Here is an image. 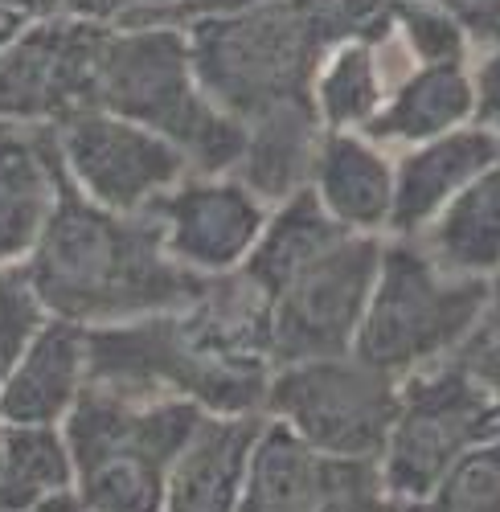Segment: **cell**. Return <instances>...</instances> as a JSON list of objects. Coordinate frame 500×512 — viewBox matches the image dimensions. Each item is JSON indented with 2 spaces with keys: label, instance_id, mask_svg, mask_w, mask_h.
Returning <instances> with one entry per match:
<instances>
[{
  "label": "cell",
  "instance_id": "cell-1",
  "mask_svg": "<svg viewBox=\"0 0 500 512\" xmlns=\"http://www.w3.org/2000/svg\"><path fill=\"white\" fill-rule=\"evenodd\" d=\"M205 99L250 123L312 99V78L341 41H386L390 0H259L181 25Z\"/></svg>",
  "mask_w": 500,
  "mask_h": 512
},
{
  "label": "cell",
  "instance_id": "cell-2",
  "mask_svg": "<svg viewBox=\"0 0 500 512\" xmlns=\"http://www.w3.org/2000/svg\"><path fill=\"white\" fill-rule=\"evenodd\" d=\"M21 267L46 312L82 328L181 312L205 283L164 250L152 213L99 209L74 185Z\"/></svg>",
  "mask_w": 500,
  "mask_h": 512
},
{
  "label": "cell",
  "instance_id": "cell-3",
  "mask_svg": "<svg viewBox=\"0 0 500 512\" xmlns=\"http://www.w3.org/2000/svg\"><path fill=\"white\" fill-rule=\"evenodd\" d=\"M95 107L173 140L193 177H230L246 148V127L205 99L181 25H111Z\"/></svg>",
  "mask_w": 500,
  "mask_h": 512
},
{
  "label": "cell",
  "instance_id": "cell-4",
  "mask_svg": "<svg viewBox=\"0 0 500 512\" xmlns=\"http://www.w3.org/2000/svg\"><path fill=\"white\" fill-rule=\"evenodd\" d=\"M201 418L185 398H128L91 381L62 422L78 496L95 512H164L169 472Z\"/></svg>",
  "mask_w": 500,
  "mask_h": 512
},
{
  "label": "cell",
  "instance_id": "cell-5",
  "mask_svg": "<svg viewBox=\"0 0 500 512\" xmlns=\"http://www.w3.org/2000/svg\"><path fill=\"white\" fill-rule=\"evenodd\" d=\"M484 279L447 275L419 238H386L353 357L394 381L460 357L480 328Z\"/></svg>",
  "mask_w": 500,
  "mask_h": 512
},
{
  "label": "cell",
  "instance_id": "cell-6",
  "mask_svg": "<svg viewBox=\"0 0 500 512\" xmlns=\"http://www.w3.org/2000/svg\"><path fill=\"white\" fill-rule=\"evenodd\" d=\"M500 435V418L460 357L398 381V414L382 447V480L394 504L423 500L455 459Z\"/></svg>",
  "mask_w": 500,
  "mask_h": 512
},
{
  "label": "cell",
  "instance_id": "cell-7",
  "mask_svg": "<svg viewBox=\"0 0 500 512\" xmlns=\"http://www.w3.org/2000/svg\"><path fill=\"white\" fill-rule=\"evenodd\" d=\"M263 414L324 455L382 459L398 414V381L353 353L279 365Z\"/></svg>",
  "mask_w": 500,
  "mask_h": 512
},
{
  "label": "cell",
  "instance_id": "cell-8",
  "mask_svg": "<svg viewBox=\"0 0 500 512\" xmlns=\"http://www.w3.org/2000/svg\"><path fill=\"white\" fill-rule=\"evenodd\" d=\"M386 238L345 234L300 279L271 300V365H300L316 357H345L378 283Z\"/></svg>",
  "mask_w": 500,
  "mask_h": 512
},
{
  "label": "cell",
  "instance_id": "cell-9",
  "mask_svg": "<svg viewBox=\"0 0 500 512\" xmlns=\"http://www.w3.org/2000/svg\"><path fill=\"white\" fill-rule=\"evenodd\" d=\"M66 181L111 213H148L189 173L185 152L152 127L87 107L54 127Z\"/></svg>",
  "mask_w": 500,
  "mask_h": 512
},
{
  "label": "cell",
  "instance_id": "cell-10",
  "mask_svg": "<svg viewBox=\"0 0 500 512\" xmlns=\"http://www.w3.org/2000/svg\"><path fill=\"white\" fill-rule=\"evenodd\" d=\"M111 25L78 13L29 21L0 50V123L58 127L95 107V74Z\"/></svg>",
  "mask_w": 500,
  "mask_h": 512
},
{
  "label": "cell",
  "instance_id": "cell-11",
  "mask_svg": "<svg viewBox=\"0 0 500 512\" xmlns=\"http://www.w3.org/2000/svg\"><path fill=\"white\" fill-rule=\"evenodd\" d=\"M234 512H402L378 459L324 455L267 418Z\"/></svg>",
  "mask_w": 500,
  "mask_h": 512
},
{
  "label": "cell",
  "instance_id": "cell-12",
  "mask_svg": "<svg viewBox=\"0 0 500 512\" xmlns=\"http://www.w3.org/2000/svg\"><path fill=\"white\" fill-rule=\"evenodd\" d=\"M148 213L160 226L164 250L185 271L214 279L242 271L267 226L271 205H263L238 177H185Z\"/></svg>",
  "mask_w": 500,
  "mask_h": 512
},
{
  "label": "cell",
  "instance_id": "cell-13",
  "mask_svg": "<svg viewBox=\"0 0 500 512\" xmlns=\"http://www.w3.org/2000/svg\"><path fill=\"white\" fill-rule=\"evenodd\" d=\"M66 185L54 127L0 123V267L29 259Z\"/></svg>",
  "mask_w": 500,
  "mask_h": 512
},
{
  "label": "cell",
  "instance_id": "cell-14",
  "mask_svg": "<svg viewBox=\"0 0 500 512\" xmlns=\"http://www.w3.org/2000/svg\"><path fill=\"white\" fill-rule=\"evenodd\" d=\"M492 164H500V140L480 123L394 152L390 238H414L455 193H464Z\"/></svg>",
  "mask_w": 500,
  "mask_h": 512
},
{
  "label": "cell",
  "instance_id": "cell-15",
  "mask_svg": "<svg viewBox=\"0 0 500 512\" xmlns=\"http://www.w3.org/2000/svg\"><path fill=\"white\" fill-rule=\"evenodd\" d=\"M267 414H205L181 447L164 512H234Z\"/></svg>",
  "mask_w": 500,
  "mask_h": 512
},
{
  "label": "cell",
  "instance_id": "cell-16",
  "mask_svg": "<svg viewBox=\"0 0 500 512\" xmlns=\"http://www.w3.org/2000/svg\"><path fill=\"white\" fill-rule=\"evenodd\" d=\"M308 189L328 218L349 234L390 238L394 213V152L361 132H324Z\"/></svg>",
  "mask_w": 500,
  "mask_h": 512
},
{
  "label": "cell",
  "instance_id": "cell-17",
  "mask_svg": "<svg viewBox=\"0 0 500 512\" xmlns=\"http://www.w3.org/2000/svg\"><path fill=\"white\" fill-rule=\"evenodd\" d=\"M87 386H91L87 328L50 316L46 328L33 336L29 353L0 386V422L62 426Z\"/></svg>",
  "mask_w": 500,
  "mask_h": 512
},
{
  "label": "cell",
  "instance_id": "cell-18",
  "mask_svg": "<svg viewBox=\"0 0 500 512\" xmlns=\"http://www.w3.org/2000/svg\"><path fill=\"white\" fill-rule=\"evenodd\" d=\"M468 123H476L472 62H435L402 74L390 87L382 111L361 127V136L390 152H402Z\"/></svg>",
  "mask_w": 500,
  "mask_h": 512
},
{
  "label": "cell",
  "instance_id": "cell-19",
  "mask_svg": "<svg viewBox=\"0 0 500 512\" xmlns=\"http://www.w3.org/2000/svg\"><path fill=\"white\" fill-rule=\"evenodd\" d=\"M414 62L390 29L386 41H341L328 50L312 78V107L324 132H361L382 111L390 87Z\"/></svg>",
  "mask_w": 500,
  "mask_h": 512
},
{
  "label": "cell",
  "instance_id": "cell-20",
  "mask_svg": "<svg viewBox=\"0 0 500 512\" xmlns=\"http://www.w3.org/2000/svg\"><path fill=\"white\" fill-rule=\"evenodd\" d=\"M242 127H246V148L230 177H238L263 205H279L308 189L312 164L324 140V123L316 119L312 99L279 103Z\"/></svg>",
  "mask_w": 500,
  "mask_h": 512
},
{
  "label": "cell",
  "instance_id": "cell-21",
  "mask_svg": "<svg viewBox=\"0 0 500 512\" xmlns=\"http://www.w3.org/2000/svg\"><path fill=\"white\" fill-rule=\"evenodd\" d=\"M414 238L447 275L492 279L500 271V164L455 193Z\"/></svg>",
  "mask_w": 500,
  "mask_h": 512
},
{
  "label": "cell",
  "instance_id": "cell-22",
  "mask_svg": "<svg viewBox=\"0 0 500 512\" xmlns=\"http://www.w3.org/2000/svg\"><path fill=\"white\" fill-rule=\"evenodd\" d=\"M349 230L328 218V209L316 201L312 189H300L296 197H287L279 205H271L267 226L250 250V259L242 263V275L250 283H259L271 300L291 283L300 279L316 259L337 246Z\"/></svg>",
  "mask_w": 500,
  "mask_h": 512
},
{
  "label": "cell",
  "instance_id": "cell-23",
  "mask_svg": "<svg viewBox=\"0 0 500 512\" xmlns=\"http://www.w3.org/2000/svg\"><path fill=\"white\" fill-rule=\"evenodd\" d=\"M74 488L62 426L0 422V512H37Z\"/></svg>",
  "mask_w": 500,
  "mask_h": 512
},
{
  "label": "cell",
  "instance_id": "cell-24",
  "mask_svg": "<svg viewBox=\"0 0 500 512\" xmlns=\"http://www.w3.org/2000/svg\"><path fill=\"white\" fill-rule=\"evenodd\" d=\"M390 25L414 66L472 62L476 54L464 21L439 0H390Z\"/></svg>",
  "mask_w": 500,
  "mask_h": 512
},
{
  "label": "cell",
  "instance_id": "cell-25",
  "mask_svg": "<svg viewBox=\"0 0 500 512\" xmlns=\"http://www.w3.org/2000/svg\"><path fill=\"white\" fill-rule=\"evenodd\" d=\"M402 512H500V435L455 459L451 472Z\"/></svg>",
  "mask_w": 500,
  "mask_h": 512
},
{
  "label": "cell",
  "instance_id": "cell-26",
  "mask_svg": "<svg viewBox=\"0 0 500 512\" xmlns=\"http://www.w3.org/2000/svg\"><path fill=\"white\" fill-rule=\"evenodd\" d=\"M50 312L37 300L25 267H0V386L9 381L17 361L29 353L33 336L46 328Z\"/></svg>",
  "mask_w": 500,
  "mask_h": 512
},
{
  "label": "cell",
  "instance_id": "cell-27",
  "mask_svg": "<svg viewBox=\"0 0 500 512\" xmlns=\"http://www.w3.org/2000/svg\"><path fill=\"white\" fill-rule=\"evenodd\" d=\"M472 82H476V123L500 140V41L472 54Z\"/></svg>",
  "mask_w": 500,
  "mask_h": 512
},
{
  "label": "cell",
  "instance_id": "cell-28",
  "mask_svg": "<svg viewBox=\"0 0 500 512\" xmlns=\"http://www.w3.org/2000/svg\"><path fill=\"white\" fill-rule=\"evenodd\" d=\"M181 5H193V0H74V13L91 21H107V25H136Z\"/></svg>",
  "mask_w": 500,
  "mask_h": 512
},
{
  "label": "cell",
  "instance_id": "cell-29",
  "mask_svg": "<svg viewBox=\"0 0 500 512\" xmlns=\"http://www.w3.org/2000/svg\"><path fill=\"white\" fill-rule=\"evenodd\" d=\"M460 361L468 365V373L480 381V390L488 394L496 418H500V345H488V340H472V345L460 353Z\"/></svg>",
  "mask_w": 500,
  "mask_h": 512
},
{
  "label": "cell",
  "instance_id": "cell-30",
  "mask_svg": "<svg viewBox=\"0 0 500 512\" xmlns=\"http://www.w3.org/2000/svg\"><path fill=\"white\" fill-rule=\"evenodd\" d=\"M472 340L500 345V271L492 279H484V312H480V328H476Z\"/></svg>",
  "mask_w": 500,
  "mask_h": 512
},
{
  "label": "cell",
  "instance_id": "cell-31",
  "mask_svg": "<svg viewBox=\"0 0 500 512\" xmlns=\"http://www.w3.org/2000/svg\"><path fill=\"white\" fill-rule=\"evenodd\" d=\"M0 9L17 13L21 21H46V17L74 13V0H0Z\"/></svg>",
  "mask_w": 500,
  "mask_h": 512
},
{
  "label": "cell",
  "instance_id": "cell-32",
  "mask_svg": "<svg viewBox=\"0 0 500 512\" xmlns=\"http://www.w3.org/2000/svg\"><path fill=\"white\" fill-rule=\"evenodd\" d=\"M37 512H95V508H87V500L78 496V488H70V492H62V496H54V500H46Z\"/></svg>",
  "mask_w": 500,
  "mask_h": 512
},
{
  "label": "cell",
  "instance_id": "cell-33",
  "mask_svg": "<svg viewBox=\"0 0 500 512\" xmlns=\"http://www.w3.org/2000/svg\"><path fill=\"white\" fill-rule=\"evenodd\" d=\"M25 25H29V21H21L17 13L0 9V50H5V46H9V41H13V37H17L21 29H25Z\"/></svg>",
  "mask_w": 500,
  "mask_h": 512
},
{
  "label": "cell",
  "instance_id": "cell-34",
  "mask_svg": "<svg viewBox=\"0 0 500 512\" xmlns=\"http://www.w3.org/2000/svg\"><path fill=\"white\" fill-rule=\"evenodd\" d=\"M439 5H447V0H439Z\"/></svg>",
  "mask_w": 500,
  "mask_h": 512
}]
</instances>
